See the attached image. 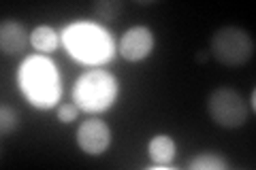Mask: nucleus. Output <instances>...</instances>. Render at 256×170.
<instances>
[{
	"mask_svg": "<svg viewBox=\"0 0 256 170\" xmlns=\"http://www.w3.org/2000/svg\"><path fill=\"white\" fill-rule=\"evenodd\" d=\"M210 53L228 68H239L254 58V38L239 26H222L214 32Z\"/></svg>",
	"mask_w": 256,
	"mask_h": 170,
	"instance_id": "obj_1",
	"label": "nucleus"
},
{
	"mask_svg": "<svg viewBox=\"0 0 256 170\" xmlns=\"http://www.w3.org/2000/svg\"><path fill=\"white\" fill-rule=\"evenodd\" d=\"M118 94V81L107 70H88L77 79L73 90L75 102L84 111H105L111 107Z\"/></svg>",
	"mask_w": 256,
	"mask_h": 170,
	"instance_id": "obj_2",
	"label": "nucleus"
},
{
	"mask_svg": "<svg viewBox=\"0 0 256 170\" xmlns=\"http://www.w3.org/2000/svg\"><path fill=\"white\" fill-rule=\"evenodd\" d=\"M207 113L214 124L222 128H242L248 121V102L233 87H218L207 98Z\"/></svg>",
	"mask_w": 256,
	"mask_h": 170,
	"instance_id": "obj_3",
	"label": "nucleus"
},
{
	"mask_svg": "<svg viewBox=\"0 0 256 170\" xmlns=\"http://www.w3.org/2000/svg\"><path fill=\"white\" fill-rule=\"evenodd\" d=\"M24 92L34 104H50L58 96V79L50 62L32 58L22 70Z\"/></svg>",
	"mask_w": 256,
	"mask_h": 170,
	"instance_id": "obj_4",
	"label": "nucleus"
},
{
	"mask_svg": "<svg viewBox=\"0 0 256 170\" xmlns=\"http://www.w3.org/2000/svg\"><path fill=\"white\" fill-rule=\"evenodd\" d=\"M64 43L75 55H79L86 62H102L111 49L105 32L90 26V23L70 26L64 32Z\"/></svg>",
	"mask_w": 256,
	"mask_h": 170,
	"instance_id": "obj_5",
	"label": "nucleus"
},
{
	"mask_svg": "<svg viewBox=\"0 0 256 170\" xmlns=\"http://www.w3.org/2000/svg\"><path fill=\"white\" fill-rule=\"evenodd\" d=\"M77 145L88 156H100L111 145V128L102 119H86L77 128Z\"/></svg>",
	"mask_w": 256,
	"mask_h": 170,
	"instance_id": "obj_6",
	"label": "nucleus"
},
{
	"mask_svg": "<svg viewBox=\"0 0 256 170\" xmlns=\"http://www.w3.org/2000/svg\"><path fill=\"white\" fill-rule=\"evenodd\" d=\"M154 49V34L146 26H134L124 32L120 40V51L128 62H139L146 60Z\"/></svg>",
	"mask_w": 256,
	"mask_h": 170,
	"instance_id": "obj_7",
	"label": "nucleus"
},
{
	"mask_svg": "<svg viewBox=\"0 0 256 170\" xmlns=\"http://www.w3.org/2000/svg\"><path fill=\"white\" fill-rule=\"evenodd\" d=\"M28 43L30 36L20 21H2V26H0V49L4 55H20Z\"/></svg>",
	"mask_w": 256,
	"mask_h": 170,
	"instance_id": "obj_8",
	"label": "nucleus"
},
{
	"mask_svg": "<svg viewBox=\"0 0 256 170\" xmlns=\"http://www.w3.org/2000/svg\"><path fill=\"white\" fill-rule=\"evenodd\" d=\"M148 156L156 166H166L171 164L175 158V141L166 134H158L150 141L148 145Z\"/></svg>",
	"mask_w": 256,
	"mask_h": 170,
	"instance_id": "obj_9",
	"label": "nucleus"
},
{
	"mask_svg": "<svg viewBox=\"0 0 256 170\" xmlns=\"http://www.w3.org/2000/svg\"><path fill=\"white\" fill-rule=\"evenodd\" d=\"M30 43L38 51H56L60 45V36H58V32L50 26H38V28L32 30Z\"/></svg>",
	"mask_w": 256,
	"mask_h": 170,
	"instance_id": "obj_10",
	"label": "nucleus"
},
{
	"mask_svg": "<svg viewBox=\"0 0 256 170\" xmlns=\"http://www.w3.org/2000/svg\"><path fill=\"white\" fill-rule=\"evenodd\" d=\"M190 170H226L228 164L216 153H201L190 162Z\"/></svg>",
	"mask_w": 256,
	"mask_h": 170,
	"instance_id": "obj_11",
	"label": "nucleus"
},
{
	"mask_svg": "<svg viewBox=\"0 0 256 170\" xmlns=\"http://www.w3.org/2000/svg\"><path fill=\"white\" fill-rule=\"evenodd\" d=\"M94 13L102 19H116L122 13V2L120 0H98L94 2Z\"/></svg>",
	"mask_w": 256,
	"mask_h": 170,
	"instance_id": "obj_12",
	"label": "nucleus"
},
{
	"mask_svg": "<svg viewBox=\"0 0 256 170\" xmlns=\"http://www.w3.org/2000/svg\"><path fill=\"white\" fill-rule=\"evenodd\" d=\"M20 124V117H18V113H15V109L11 107H2L0 109V130H2V134H11L15 128H18Z\"/></svg>",
	"mask_w": 256,
	"mask_h": 170,
	"instance_id": "obj_13",
	"label": "nucleus"
},
{
	"mask_svg": "<svg viewBox=\"0 0 256 170\" xmlns=\"http://www.w3.org/2000/svg\"><path fill=\"white\" fill-rule=\"evenodd\" d=\"M77 113H79V107L77 104H62V107L58 109V119L62 121V124H70L73 119H77Z\"/></svg>",
	"mask_w": 256,
	"mask_h": 170,
	"instance_id": "obj_14",
	"label": "nucleus"
}]
</instances>
